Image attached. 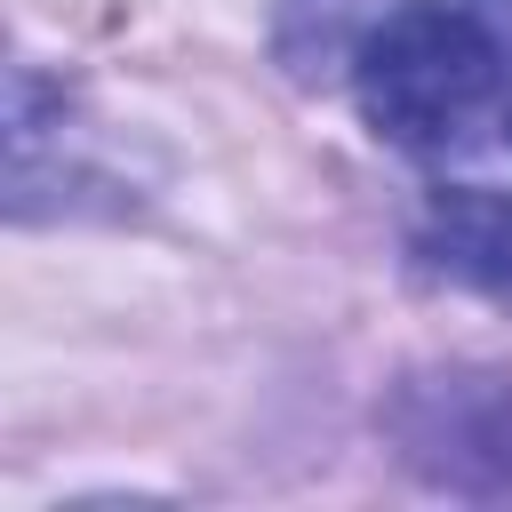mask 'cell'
I'll return each instance as SVG.
<instances>
[{
    "mask_svg": "<svg viewBox=\"0 0 512 512\" xmlns=\"http://www.w3.org/2000/svg\"><path fill=\"white\" fill-rule=\"evenodd\" d=\"M400 456L456 496H512V376L488 368H432L392 392Z\"/></svg>",
    "mask_w": 512,
    "mask_h": 512,
    "instance_id": "obj_2",
    "label": "cell"
},
{
    "mask_svg": "<svg viewBox=\"0 0 512 512\" xmlns=\"http://www.w3.org/2000/svg\"><path fill=\"white\" fill-rule=\"evenodd\" d=\"M416 272L512 304V192L488 184L432 192V208L416 216Z\"/></svg>",
    "mask_w": 512,
    "mask_h": 512,
    "instance_id": "obj_3",
    "label": "cell"
},
{
    "mask_svg": "<svg viewBox=\"0 0 512 512\" xmlns=\"http://www.w3.org/2000/svg\"><path fill=\"white\" fill-rule=\"evenodd\" d=\"M352 88L400 152H512V0H400L368 32Z\"/></svg>",
    "mask_w": 512,
    "mask_h": 512,
    "instance_id": "obj_1",
    "label": "cell"
},
{
    "mask_svg": "<svg viewBox=\"0 0 512 512\" xmlns=\"http://www.w3.org/2000/svg\"><path fill=\"white\" fill-rule=\"evenodd\" d=\"M392 8L400 0H272V56H280L288 80L320 88V80H336V72L360 64L368 32Z\"/></svg>",
    "mask_w": 512,
    "mask_h": 512,
    "instance_id": "obj_4",
    "label": "cell"
}]
</instances>
